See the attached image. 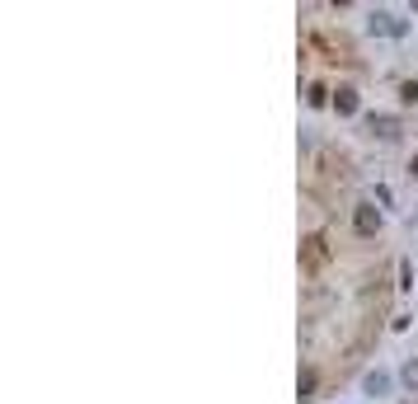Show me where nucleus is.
I'll use <instances>...</instances> for the list:
<instances>
[{"instance_id": "obj_1", "label": "nucleus", "mask_w": 418, "mask_h": 404, "mask_svg": "<svg viewBox=\"0 0 418 404\" xmlns=\"http://www.w3.org/2000/svg\"><path fill=\"white\" fill-rule=\"evenodd\" d=\"M367 34L372 38H409V24L390 10H372L367 14Z\"/></svg>"}, {"instance_id": "obj_2", "label": "nucleus", "mask_w": 418, "mask_h": 404, "mask_svg": "<svg viewBox=\"0 0 418 404\" xmlns=\"http://www.w3.org/2000/svg\"><path fill=\"white\" fill-rule=\"evenodd\" d=\"M362 395H367V400H390V395H395V376L385 367H367L362 371Z\"/></svg>"}, {"instance_id": "obj_3", "label": "nucleus", "mask_w": 418, "mask_h": 404, "mask_svg": "<svg viewBox=\"0 0 418 404\" xmlns=\"http://www.w3.org/2000/svg\"><path fill=\"white\" fill-rule=\"evenodd\" d=\"M381 226H385V212L376 202H357V207H352V231H357V236H376Z\"/></svg>"}, {"instance_id": "obj_4", "label": "nucleus", "mask_w": 418, "mask_h": 404, "mask_svg": "<svg viewBox=\"0 0 418 404\" xmlns=\"http://www.w3.org/2000/svg\"><path fill=\"white\" fill-rule=\"evenodd\" d=\"M334 113H339V118H357L362 113V99H357L352 85H339V90H334Z\"/></svg>"}, {"instance_id": "obj_5", "label": "nucleus", "mask_w": 418, "mask_h": 404, "mask_svg": "<svg viewBox=\"0 0 418 404\" xmlns=\"http://www.w3.org/2000/svg\"><path fill=\"white\" fill-rule=\"evenodd\" d=\"M367 127H372V136H381V141H395V136H399V123L390 118V113H372Z\"/></svg>"}, {"instance_id": "obj_6", "label": "nucleus", "mask_w": 418, "mask_h": 404, "mask_svg": "<svg viewBox=\"0 0 418 404\" xmlns=\"http://www.w3.org/2000/svg\"><path fill=\"white\" fill-rule=\"evenodd\" d=\"M399 385L418 395V358H404V367H399Z\"/></svg>"}, {"instance_id": "obj_7", "label": "nucleus", "mask_w": 418, "mask_h": 404, "mask_svg": "<svg viewBox=\"0 0 418 404\" xmlns=\"http://www.w3.org/2000/svg\"><path fill=\"white\" fill-rule=\"evenodd\" d=\"M305 103H310V108H325V103H334V90H325V85H310V90H305Z\"/></svg>"}, {"instance_id": "obj_8", "label": "nucleus", "mask_w": 418, "mask_h": 404, "mask_svg": "<svg viewBox=\"0 0 418 404\" xmlns=\"http://www.w3.org/2000/svg\"><path fill=\"white\" fill-rule=\"evenodd\" d=\"M296 390H301V400H310V395H315V371H310V367L296 376Z\"/></svg>"}, {"instance_id": "obj_9", "label": "nucleus", "mask_w": 418, "mask_h": 404, "mask_svg": "<svg viewBox=\"0 0 418 404\" xmlns=\"http://www.w3.org/2000/svg\"><path fill=\"white\" fill-rule=\"evenodd\" d=\"M399 287L414 292V263H409V258H399Z\"/></svg>"}, {"instance_id": "obj_10", "label": "nucleus", "mask_w": 418, "mask_h": 404, "mask_svg": "<svg viewBox=\"0 0 418 404\" xmlns=\"http://www.w3.org/2000/svg\"><path fill=\"white\" fill-rule=\"evenodd\" d=\"M399 103H418V80H404V85H399Z\"/></svg>"}, {"instance_id": "obj_11", "label": "nucleus", "mask_w": 418, "mask_h": 404, "mask_svg": "<svg viewBox=\"0 0 418 404\" xmlns=\"http://www.w3.org/2000/svg\"><path fill=\"white\" fill-rule=\"evenodd\" d=\"M409 174H414V179H418V151H414V156H409Z\"/></svg>"}, {"instance_id": "obj_12", "label": "nucleus", "mask_w": 418, "mask_h": 404, "mask_svg": "<svg viewBox=\"0 0 418 404\" xmlns=\"http://www.w3.org/2000/svg\"><path fill=\"white\" fill-rule=\"evenodd\" d=\"M414 221H418V212H414Z\"/></svg>"}]
</instances>
